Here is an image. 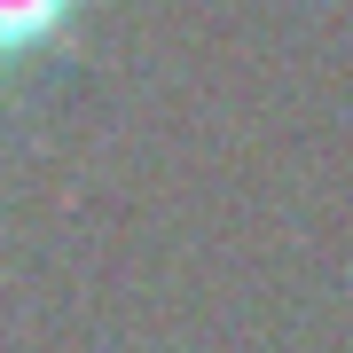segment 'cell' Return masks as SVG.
<instances>
[{
    "label": "cell",
    "mask_w": 353,
    "mask_h": 353,
    "mask_svg": "<svg viewBox=\"0 0 353 353\" xmlns=\"http://www.w3.org/2000/svg\"><path fill=\"white\" fill-rule=\"evenodd\" d=\"M79 16H87V0H0V55H8V71H24L39 48H63Z\"/></svg>",
    "instance_id": "cell-1"
}]
</instances>
